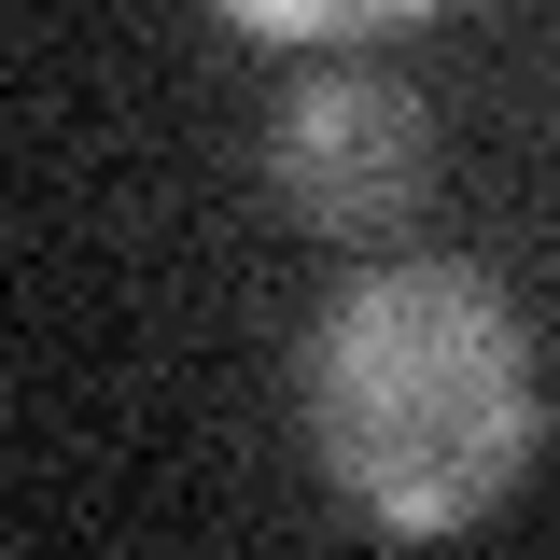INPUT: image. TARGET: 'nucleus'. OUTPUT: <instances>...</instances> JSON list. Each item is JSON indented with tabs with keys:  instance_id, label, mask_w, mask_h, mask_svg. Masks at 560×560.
Returning a JSON list of instances; mask_svg holds the SVG:
<instances>
[{
	"instance_id": "3",
	"label": "nucleus",
	"mask_w": 560,
	"mask_h": 560,
	"mask_svg": "<svg viewBox=\"0 0 560 560\" xmlns=\"http://www.w3.org/2000/svg\"><path fill=\"white\" fill-rule=\"evenodd\" d=\"M253 43H364V28H407L434 0H224Z\"/></svg>"
},
{
	"instance_id": "2",
	"label": "nucleus",
	"mask_w": 560,
	"mask_h": 560,
	"mask_svg": "<svg viewBox=\"0 0 560 560\" xmlns=\"http://www.w3.org/2000/svg\"><path fill=\"white\" fill-rule=\"evenodd\" d=\"M267 168H280V197L308 210V224L364 238V224H407L420 168H434V127H420L407 84H378V70H323V84L280 98Z\"/></svg>"
},
{
	"instance_id": "1",
	"label": "nucleus",
	"mask_w": 560,
	"mask_h": 560,
	"mask_svg": "<svg viewBox=\"0 0 560 560\" xmlns=\"http://www.w3.org/2000/svg\"><path fill=\"white\" fill-rule=\"evenodd\" d=\"M294 407H308L323 477L378 533H477L533 463V337L504 280L448 253H393L323 294Z\"/></svg>"
}]
</instances>
